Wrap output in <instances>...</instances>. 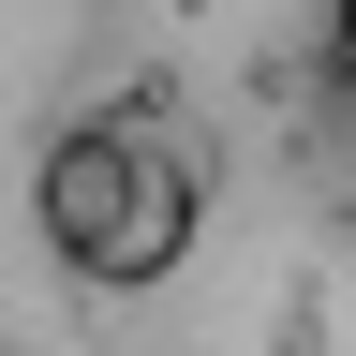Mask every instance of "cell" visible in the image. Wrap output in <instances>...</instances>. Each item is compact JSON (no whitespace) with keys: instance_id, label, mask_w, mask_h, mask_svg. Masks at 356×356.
I'll return each instance as SVG.
<instances>
[{"instance_id":"obj_1","label":"cell","mask_w":356,"mask_h":356,"mask_svg":"<svg viewBox=\"0 0 356 356\" xmlns=\"http://www.w3.org/2000/svg\"><path fill=\"white\" fill-rule=\"evenodd\" d=\"M30 222H44V252H60L89 297H149V282H178L193 238H208V178L163 149L149 104H104V119H60V134H44Z\"/></svg>"},{"instance_id":"obj_2","label":"cell","mask_w":356,"mask_h":356,"mask_svg":"<svg viewBox=\"0 0 356 356\" xmlns=\"http://www.w3.org/2000/svg\"><path fill=\"white\" fill-rule=\"evenodd\" d=\"M341 74H356V0H341Z\"/></svg>"}]
</instances>
